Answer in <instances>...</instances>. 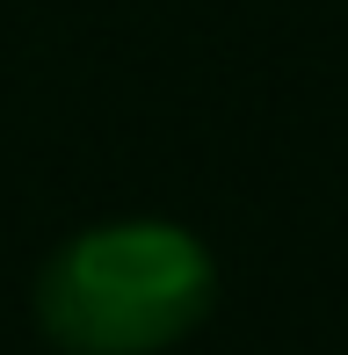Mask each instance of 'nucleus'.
<instances>
[{"label":"nucleus","instance_id":"obj_1","mask_svg":"<svg viewBox=\"0 0 348 355\" xmlns=\"http://www.w3.org/2000/svg\"><path fill=\"white\" fill-rule=\"evenodd\" d=\"M218 312V261L174 218H109L37 268V334L58 355H167Z\"/></svg>","mask_w":348,"mask_h":355}]
</instances>
